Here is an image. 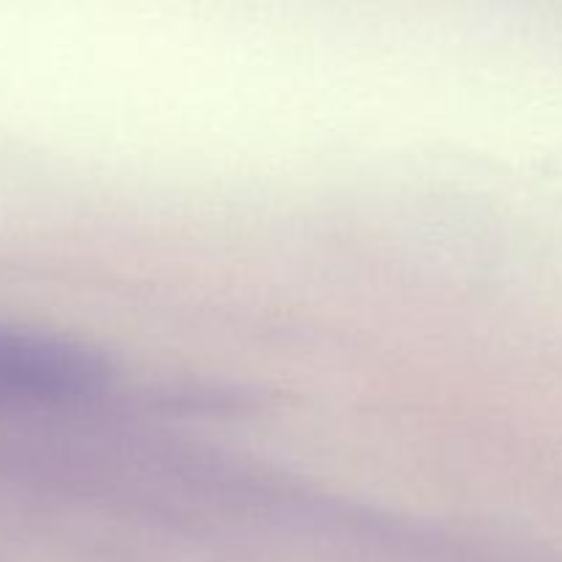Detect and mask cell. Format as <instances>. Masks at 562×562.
<instances>
[{
  "label": "cell",
  "mask_w": 562,
  "mask_h": 562,
  "mask_svg": "<svg viewBox=\"0 0 562 562\" xmlns=\"http://www.w3.org/2000/svg\"><path fill=\"white\" fill-rule=\"evenodd\" d=\"M110 366L88 346L33 329L0 327V401L75 404L99 393Z\"/></svg>",
  "instance_id": "cell-1"
}]
</instances>
